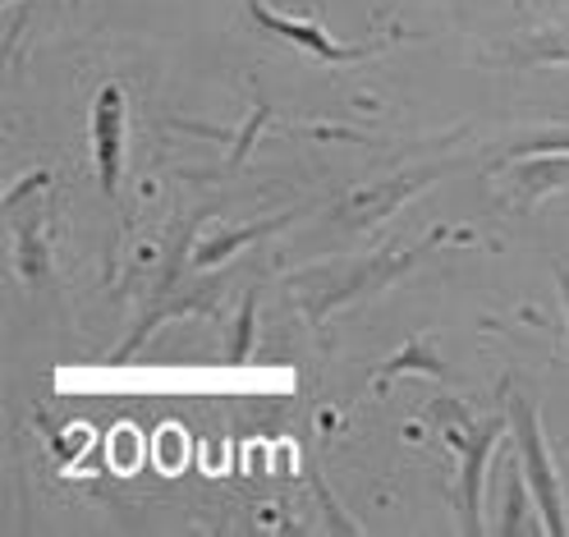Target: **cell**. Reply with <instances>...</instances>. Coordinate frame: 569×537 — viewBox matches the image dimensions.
<instances>
[{
    "mask_svg": "<svg viewBox=\"0 0 569 537\" xmlns=\"http://www.w3.org/2000/svg\"><path fill=\"white\" fill-rule=\"evenodd\" d=\"M441 427V437L459 450V478H455V510H459V528L465 533H487L482 524V478H487V459L501 441V432L510 427V414H496V418H473L459 400H432L427 409Z\"/></svg>",
    "mask_w": 569,
    "mask_h": 537,
    "instance_id": "1",
    "label": "cell"
},
{
    "mask_svg": "<svg viewBox=\"0 0 569 537\" xmlns=\"http://www.w3.org/2000/svg\"><path fill=\"white\" fill-rule=\"evenodd\" d=\"M506 414H510V437L519 446V469L532 487L538 519L551 537H565L569 519H565V496H560V478H556V464H551V446L542 432V414L532 409V400L519 396V390H506Z\"/></svg>",
    "mask_w": 569,
    "mask_h": 537,
    "instance_id": "2",
    "label": "cell"
},
{
    "mask_svg": "<svg viewBox=\"0 0 569 537\" xmlns=\"http://www.w3.org/2000/svg\"><path fill=\"white\" fill-rule=\"evenodd\" d=\"M51 189L47 170H32L28 179L6 193V221L14 230V258H19V276L28 285H42L51 271V248H47V207L38 202V193Z\"/></svg>",
    "mask_w": 569,
    "mask_h": 537,
    "instance_id": "3",
    "label": "cell"
},
{
    "mask_svg": "<svg viewBox=\"0 0 569 537\" xmlns=\"http://www.w3.org/2000/svg\"><path fill=\"white\" fill-rule=\"evenodd\" d=\"M437 239H441V230H437V235H427L418 248H409V253H400V258H363L359 267H345V271H317V295H312V299H299L303 312H308L312 321H322L331 308L349 304L353 295L377 290V285H390L396 276H405V271H409Z\"/></svg>",
    "mask_w": 569,
    "mask_h": 537,
    "instance_id": "4",
    "label": "cell"
},
{
    "mask_svg": "<svg viewBox=\"0 0 569 537\" xmlns=\"http://www.w3.org/2000/svg\"><path fill=\"white\" fill-rule=\"evenodd\" d=\"M248 14L258 19V28H262V32H271V38H280V42L299 47L303 56L327 60V64H349V60H363V56L386 51V42H353V47H345V42H336V38H331V32H327L322 23H308V19L276 14L271 6H262V0H248Z\"/></svg>",
    "mask_w": 569,
    "mask_h": 537,
    "instance_id": "5",
    "label": "cell"
},
{
    "mask_svg": "<svg viewBox=\"0 0 569 537\" xmlns=\"http://www.w3.org/2000/svg\"><path fill=\"white\" fill-rule=\"evenodd\" d=\"M124 88L120 83H101L92 97V161L101 193L116 198L120 193V170H124Z\"/></svg>",
    "mask_w": 569,
    "mask_h": 537,
    "instance_id": "6",
    "label": "cell"
},
{
    "mask_svg": "<svg viewBox=\"0 0 569 537\" xmlns=\"http://www.w3.org/2000/svg\"><path fill=\"white\" fill-rule=\"evenodd\" d=\"M569 185V152L565 157H519L510 175V202L519 211H532L547 193Z\"/></svg>",
    "mask_w": 569,
    "mask_h": 537,
    "instance_id": "7",
    "label": "cell"
},
{
    "mask_svg": "<svg viewBox=\"0 0 569 537\" xmlns=\"http://www.w3.org/2000/svg\"><path fill=\"white\" fill-rule=\"evenodd\" d=\"M427 179H437V170L432 175H413V179H405V185L396 189V185H381V189H368V193H359V198H353L345 211H349V217H345V226H372V221H381L386 217V211H396L409 193H418L422 185H427Z\"/></svg>",
    "mask_w": 569,
    "mask_h": 537,
    "instance_id": "8",
    "label": "cell"
},
{
    "mask_svg": "<svg viewBox=\"0 0 569 537\" xmlns=\"http://www.w3.org/2000/svg\"><path fill=\"white\" fill-rule=\"evenodd\" d=\"M400 372H427V377H446V364L427 349V340H409L390 364L377 368V377H400Z\"/></svg>",
    "mask_w": 569,
    "mask_h": 537,
    "instance_id": "9",
    "label": "cell"
},
{
    "mask_svg": "<svg viewBox=\"0 0 569 537\" xmlns=\"http://www.w3.org/2000/svg\"><path fill=\"white\" fill-rule=\"evenodd\" d=\"M290 221V217H284ZM284 221H267V226H253V230H230V235H221V239H207L202 248H198V267H211V262H221V258H230L239 243H253V239H262V235H271V230H280Z\"/></svg>",
    "mask_w": 569,
    "mask_h": 537,
    "instance_id": "10",
    "label": "cell"
},
{
    "mask_svg": "<svg viewBox=\"0 0 569 537\" xmlns=\"http://www.w3.org/2000/svg\"><path fill=\"white\" fill-rule=\"evenodd\" d=\"M253 336H258V295H248L243 308H239V317H234V336L226 345V364H248Z\"/></svg>",
    "mask_w": 569,
    "mask_h": 537,
    "instance_id": "11",
    "label": "cell"
},
{
    "mask_svg": "<svg viewBox=\"0 0 569 537\" xmlns=\"http://www.w3.org/2000/svg\"><path fill=\"white\" fill-rule=\"evenodd\" d=\"M528 64H569V32H551V38H532L515 51Z\"/></svg>",
    "mask_w": 569,
    "mask_h": 537,
    "instance_id": "12",
    "label": "cell"
},
{
    "mask_svg": "<svg viewBox=\"0 0 569 537\" xmlns=\"http://www.w3.org/2000/svg\"><path fill=\"white\" fill-rule=\"evenodd\" d=\"M523 491H532V487H528V478H523V469H519V474H510V483H506L510 506H506V515H501V533H528V528H542V524H528V519H523Z\"/></svg>",
    "mask_w": 569,
    "mask_h": 537,
    "instance_id": "13",
    "label": "cell"
},
{
    "mask_svg": "<svg viewBox=\"0 0 569 537\" xmlns=\"http://www.w3.org/2000/svg\"><path fill=\"white\" fill-rule=\"evenodd\" d=\"M560 295H565V308H569V267H560Z\"/></svg>",
    "mask_w": 569,
    "mask_h": 537,
    "instance_id": "14",
    "label": "cell"
},
{
    "mask_svg": "<svg viewBox=\"0 0 569 537\" xmlns=\"http://www.w3.org/2000/svg\"><path fill=\"white\" fill-rule=\"evenodd\" d=\"M6 6H14V0H6Z\"/></svg>",
    "mask_w": 569,
    "mask_h": 537,
    "instance_id": "15",
    "label": "cell"
}]
</instances>
